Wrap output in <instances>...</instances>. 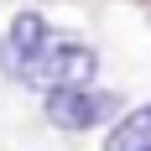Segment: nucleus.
Returning <instances> with one entry per match:
<instances>
[{
  "mask_svg": "<svg viewBox=\"0 0 151 151\" xmlns=\"http://www.w3.org/2000/svg\"><path fill=\"white\" fill-rule=\"evenodd\" d=\"M94 73H99V52L78 37H52L31 73V89H94Z\"/></svg>",
  "mask_w": 151,
  "mask_h": 151,
  "instance_id": "obj_1",
  "label": "nucleus"
},
{
  "mask_svg": "<svg viewBox=\"0 0 151 151\" xmlns=\"http://www.w3.org/2000/svg\"><path fill=\"white\" fill-rule=\"evenodd\" d=\"M47 42H52V26H47L42 11H21L11 16V26L0 31V73L16 78V83H31L37 63H42Z\"/></svg>",
  "mask_w": 151,
  "mask_h": 151,
  "instance_id": "obj_2",
  "label": "nucleus"
},
{
  "mask_svg": "<svg viewBox=\"0 0 151 151\" xmlns=\"http://www.w3.org/2000/svg\"><path fill=\"white\" fill-rule=\"evenodd\" d=\"M120 115V94L104 89H52L47 94V125L58 130H94Z\"/></svg>",
  "mask_w": 151,
  "mask_h": 151,
  "instance_id": "obj_3",
  "label": "nucleus"
},
{
  "mask_svg": "<svg viewBox=\"0 0 151 151\" xmlns=\"http://www.w3.org/2000/svg\"><path fill=\"white\" fill-rule=\"evenodd\" d=\"M104 151H151V104L130 109V115H120V125L109 130Z\"/></svg>",
  "mask_w": 151,
  "mask_h": 151,
  "instance_id": "obj_4",
  "label": "nucleus"
}]
</instances>
